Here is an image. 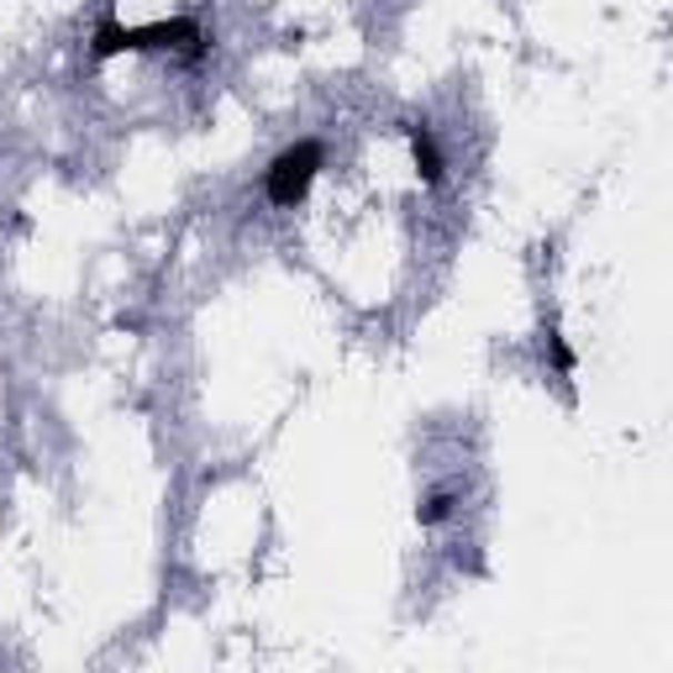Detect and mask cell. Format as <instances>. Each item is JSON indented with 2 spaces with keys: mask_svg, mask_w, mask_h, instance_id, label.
I'll use <instances>...</instances> for the list:
<instances>
[{
  "mask_svg": "<svg viewBox=\"0 0 673 673\" xmlns=\"http://www.w3.org/2000/svg\"><path fill=\"white\" fill-rule=\"evenodd\" d=\"M90 53L100 63L121 59V53H184V59H200L205 53V38L190 17H169V21H148V27H127V21L106 17L90 38Z\"/></svg>",
  "mask_w": 673,
  "mask_h": 673,
  "instance_id": "cell-1",
  "label": "cell"
},
{
  "mask_svg": "<svg viewBox=\"0 0 673 673\" xmlns=\"http://www.w3.org/2000/svg\"><path fill=\"white\" fill-rule=\"evenodd\" d=\"M321 163H327V153H321L317 138L290 142V148H284L274 163H269V174H263V195H269V205H279V211L300 205V200L311 195V184H317Z\"/></svg>",
  "mask_w": 673,
  "mask_h": 673,
  "instance_id": "cell-2",
  "label": "cell"
},
{
  "mask_svg": "<svg viewBox=\"0 0 673 673\" xmlns=\"http://www.w3.org/2000/svg\"><path fill=\"white\" fill-rule=\"evenodd\" d=\"M411 163H416V174L426 179V184H436L442 179V153H436V138L426 132V127H411Z\"/></svg>",
  "mask_w": 673,
  "mask_h": 673,
  "instance_id": "cell-3",
  "label": "cell"
},
{
  "mask_svg": "<svg viewBox=\"0 0 673 673\" xmlns=\"http://www.w3.org/2000/svg\"><path fill=\"white\" fill-rule=\"evenodd\" d=\"M448 515H453V490H432V495H421V505H416L421 526H442Z\"/></svg>",
  "mask_w": 673,
  "mask_h": 673,
  "instance_id": "cell-4",
  "label": "cell"
}]
</instances>
